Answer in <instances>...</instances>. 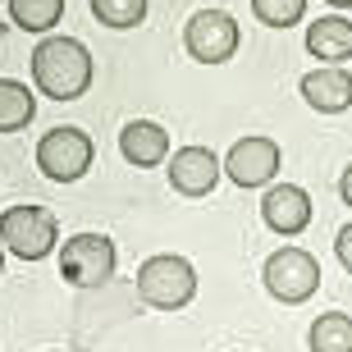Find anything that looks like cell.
I'll list each match as a JSON object with an SVG mask.
<instances>
[{"instance_id":"44dd1931","label":"cell","mask_w":352,"mask_h":352,"mask_svg":"<svg viewBox=\"0 0 352 352\" xmlns=\"http://www.w3.org/2000/svg\"><path fill=\"white\" fill-rule=\"evenodd\" d=\"M329 5H334V10H348V5H352V0H329Z\"/></svg>"},{"instance_id":"5bb4252c","label":"cell","mask_w":352,"mask_h":352,"mask_svg":"<svg viewBox=\"0 0 352 352\" xmlns=\"http://www.w3.org/2000/svg\"><path fill=\"white\" fill-rule=\"evenodd\" d=\"M37 115V91L19 78H0V133H23Z\"/></svg>"},{"instance_id":"7402d4cb","label":"cell","mask_w":352,"mask_h":352,"mask_svg":"<svg viewBox=\"0 0 352 352\" xmlns=\"http://www.w3.org/2000/svg\"><path fill=\"white\" fill-rule=\"evenodd\" d=\"M0 265H5V243H0Z\"/></svg>"},{"instance_id":"7a4b0ae2","label":"cell","mask_w":352,"mask_h":352,"mask_svg":"<svg viewBox=\"0 0 352 352\" xmlns=\"http://www.w3.org/2000/svg\"><path fill=\"white\" fill-rule=\"evenodd\" d=\"M138 298L156 311H179L197 298V270L188 256H174V252H160V256H146L138 265Z\"/></svg>"},{"instance_id":"5b68a950","label":"cell","mask_w":352,"mask_h":352,"mask_svg":"<svg viewBox=\"0 0 352 352\" xmlns=\"http://www.w3.org/2000/svg\"><path fill=\"white\" fill-rule=\"evenodd\" d=\"M91 160H96V142H91L82 129L60 124V129L41 133V142H37V170L46 174L51 183H78L82 174L91 170Z\"/></svg>"},{"instance_id":"8fae6325","label":"cell","mask_w":352,"mask_h":352,"mask_svg":"<svg viewBox=\"0 0 352 352\" xmlns=\"http://www.w3.org/2000/svg\"><path fill=\"white\" fill-rule=\"evenodd\" d=\"M302 101L320 115H343L352 110V74L343 65H320L302 74Z\"/></svg>"},{"instance_id":"ac0fdd59","label":"cell","mask_w":352,"mask_h":352,"mask_svg":"<svg viewBox=\"0 0 352 352\" xmlns=\"http://www.w3.org/2000/svg\"><path fill=\"white\" fill-rule=\"evenodd\" d=\"M252 14L265 28H293V23H302L307 0H252Z\"/></svg>"},{"instance_id":"3957f363","label":"cell","mask_w":352,"mask_h":352,"mask_svg":"<svg viewBox=\"0 0 352 352\" xmlns=\"http://www.w3.org/2000/svg\"><path fill=\"white\" fill-rule=\"evenodd\" d=\"M0 243L19 261H46L60 243V220L46 206H10L0 215Z\"/></svg>"},{"instance_id":"9c48e42d","label":"cell","mask_w":352,"mask_h":352,"mask_svg":"<svg viewBox=\"0 0 352 352\" xmlns=\"http://www.w3.org/2000/svg\"><path fill=\"white\" fill-rule=\"evenodd\" d=\"M165 174H170V188L179 197H206L215 192V183L224 179V160L210 151V146H179L170 160H165Z\"/></svg>"},{"instance_id":"7c38bea8","label":"cell","mask_w":352,"mask_h":352,"mask_svg":"<svg viewBox=\"0 0 352 352\" xmlns=\"http://www.w3.org/2000/svg\"><path fill=\"white\" fill-rule=\"evenodd\" d=\"M119 151L129 165L138 170H151V165H165L170 160V133L151 124V119H129L124 133H119Z\"/></svg>"},{"instance_id":"d6986e66","label":"cell","mask_w":352,"mask_h":352,"mask_svg":"<svg viewBox=\"0 0 352 352\" xmlns=\"http://www.w3.org/2000/svg\"><path fill=\"white\" fill-rule=\"evenodd\" d=\"M334 252H339V265H343V270L352 274V220L343 224L339 234H334Z\"/></svg>"},{"instance_id":"ba28073f","label":"cell","mask_w":352,"mask_h":352,"mask_svg":"<svg viewBox=\"0 0 352 352\" xmlns=\"http://www.w3.org/2000/svg\"><path fill=\"white\" fill-rule=\"evenodd\" d=\"M279 165H284L279 142H274V138H261V133L238 138V142L229 146V156H224V174H229V183H238V188H265V183H274Z\"/></svg>"},{"instance_id":"277c9868","label":"cell","mask_w":352,"mask_h":352,"mask_svg":"<svg viewBox=\"0 0 352 352\" xmlns=\"http://www.w3.org/2000/svg\"><path fill=\"white\" fill-rule=\"evenodd\" d=\"M261 279H265V293H270L274 302L302 307V302L316 298V288H320V261L302 248H279V252L265 256Z\"/></svg>"},{"instance_id":"30bf717a","label":"cell","mask_w":352,"mask_h":352,"mask_svg":"<svg viewBox=\"0 0 352 352\" xmlns=\"http://www.w3.org/2000/svg\"><path fill=\"white\" fill-rule=\"evenodd\" d=\"M261 220L279 238H298L311 224V197H307V188H298V183H270L261 197Z\"/></svg>"},{"instance_id":"52a82bcc","label":"cell","mask_w":352,"mask_h":352,"mask_svg":"<svg viewBox=\"0 0 352 352\" xmlns=\"http://www.w3.org/2000/svg\"><path fill=\"white\" fill-rule=\"evenodd\" d=\"M238 19L224 10H197L188 23H183V51L192 55L197 65H224L238 55Z\"/></svg>"},{"instance_id":"8992f818","label":"cell","mask_w":352,"mask_h":352,"mask_svg":"<svg viewBox=\"0 0 352 352\" xmlns=\"http://www.w3.org/2000/svg\"><path fill=\"white\" fill-rule=\"evenodd\" d=\"M115 243L105 234H74L60 248V279L74 288H101L105 279H115Z\"/></svg>"},{"instance_id":"2e32d148","label":"cell","mask_w":352,"mask_h":352,"mask_svg":"<svg viewBox=\"0 0 352 352\" xmlns=\"http://www.w3.org/2000/svg\"><path fill=\"white\" fill-rule=\"evenodd\" d=\"M10 19L23 32H51L65 19V0H10Z\"/></svg>"},{"instance_id":"9a60e30c","label":"cell","mask_w":352,"mask_h":352,"mask_svg":"<svg viewBox=\"0 0 352 352\" xmlns=\"http://www.w3.org/2000/svg\"><path fill=\"white\" fill-rule=\"evenodd\" d=\"M307 343H311V352H352V316H343V311L316 316Z\"/></svg>"},{"instance_id":"ffe728a7","label":"cell","mask_w":352,"mask_h":352,"mask_svg":"<svg viewBox=\"0 0 352 352\" xmlns=\"http://www.w3.org/2000/svg\"><path fill=\"white\" fill-rule=\"evenodd\" d=\"M339 197H343V201H348V206H352V165H348V170H343V179H339Z\"/></svg>"},{"instance_id":"6da1fadb","label":"cell","mask_w":352,"mask_h":352,"mask_svg":"<svg viewBox=\"0 0 352 352\" xmlns=\"http://www.w3.org/2000/svg\"><path fill=\"white\" fill-rule=\"evenodd\" d=\"M28 69H32V87L51 101H78L96 78L91 51L78 37H41L37 51L28 55Z\"/></svg>"},{"instance_id":"4fadbf2b","label":"cell","mask_w":352,"mask_h":352,"mask_svg":"<svg viewBox=\"0 0 352 352\" xmlns=\"http://www.w3.org/2000/svg\"><path fill=\"white\" fill-rule=\"evenodd\" d=\"M307 51L316 60H329V65H348L352 60V23L343 14H325L307 23Z\"/></svg>"},{"instance_id":"e0dca14e","label":"cell","mask_w":352,"mask_h":352,"mask_svg":"<svg viewBox=\"0 0 352 352\" xmlns=\"http://www.w3.org/2000/svg\"><path fill=\"white\" fill-rule=\"evenodd\" d=\"M91 14H96V23L124 32L146 19V0H91Z\"/></svg>"}]
</instances>
